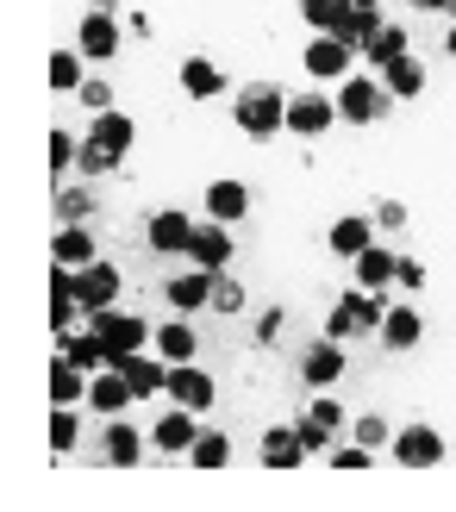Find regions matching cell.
I'll return each instance as SVG.
<instances>
[{
    "label": "cell",
    "mask_w": 456,
    "mask_h": 512,
    "mask_svg": "<svg viewBox=\"0 0 456 512\" xmlns=\"http://www.w3.org/2000/svg\"><path fill=\"white\" fill-rule=\"evenodd\" d=\"M57 356H69L75 369H88V375H100V369H113V350H107V338L88 325V331H63L57 338Z\"/></svg>",
    "instance_id": "cell-15"
},
{
    "label": "cell",
    "mask_w": 456,
    "mask_h": 512,
    "mask_svg": "<svg viewBox=\"0 0 456 512\" xmlns=\"http://www.w3.org/2000/svg\"><path fill=\"white\" fill-rule=\"evenodd\" d=\"M244 213H250V188H244V182H232V175H225V182H213V188H207V219L238 225Z\"/></svg>",
    "instance_id": "cell-25"
},
{
    "label": "cell",
    "mask_w": 456,
    "mask_h": 512,
    "mask_svg": "<svg viewBox=\"0 0 456 512\" xmlns=\"http://www.w3.org/2000/svg\"><path fill=\"white\" fill-rule=\"evenodd\" d=\"M382 88H388L394 100H413V94H425V63L413 57V50H407V57H394V63L382 69Z\"/></svg>",
    "instance_id": "cell-29"
},
{
    "label": "cell",
    "mask_w": 456,
    "mask_h": 512,
    "mask_svg": "<svg viewBox=\"0 0 456 512\" xmlns=\"http://www.w3.org/2000/svg\"><path fill=\"white\" fill-rule=\"evenodd\" d=\"M175 406H194V413H207V406H213V375L207 369H200V363H169V388H163Z\"/></svg>",
    "instance_id": "cell-11"
},
{
    "label": "cell",
    "mask_w": 456,
    "mask_h": 512,
    "mask_svg": "<svg viewBox=\"0 0 456 512\" xmlns=\"http://www.w3.org/2000/svg\"><path fill=\"white\" fill-rule=\"evenodd\" d=\"M75 444H82V419H75V406H57V413H50V456L63 463Z\"/></svg>",
    "instance_id": "cell-35"
},
{
    "label": "cell",
    "mask_w": 456,
    "mask_h": 512,
    "mask_svg": "<svg viewBox=\"0 0 456 512\" xmlns=\"http://www.w3.org/2000/svg\"><path fill=\"white\" fill-rule=\"evenodd\" d=\"M400 225H407V207H400V200H382V207H375V232H400Z\"/></svg>",
    "instance_id": "cell-45"
},
{
    "label": "cell",
    "mask_w": 456,
    "mask_h": 512,
    "mask_svg": "<svg viewBox=\"0 0 456 512\" xmlns=\"http://www.w3.org/2000/svg\"><path fill=\"white\" fill-rule=\"evenodd\" d=\"M163 300L175 306V313H200V306H213V275H207V269H188V275H175L169 288H163Z\"/></svg>",
    "instance_id": "cell-22"
},
{
    "label": "cell",
    "mask_w": 456,
    "mask_h": 512,
    "mask_svg": "<svg viewBox=\"0 0 456 512\" xmlns=\"http://www.w3.org/2000/svg\"><path fill=\"white\" fill-rule=\"evenodd\" d=\"M282 325H288V313H282V306H269V313L257 319V344H275V338H282Z\"/></svg>",
    "instance_id": "cell-46"
},
{
    "label": "cell",
    "mask_w": 456,
    "mask_h": 512,
    "mask_svg": "<svg viewBox=\"0 0 456 512\" xmlns=\"http://www.w3.org/2000/svg\"><path fill=\"white\" fill-rule=\"evenodd\" d=\"M88 369H75L69 356H50V406H82L88 400Z\"/></svg>",
    "instance_id": "cell-23"
},
{
    "label": "cell",
    "mask_w": 456,
    "mask_h": 512,
    "mask_svg": "<svg viewBox=\"0 0 456 512\" xmlns=\"http://www.w3.org/2000/svg\"><path fill=\"white\" fill-rule=\"evenodd\" d=\"M294 431H300V444H307V456H332V438H338L332 425H319V419L307 413V419H300Z\"/></svg>",
    "instance_id": "cell-40"
},
{
    "label": "cell",
    "mask_w": 456,
    "mask_h": 512,
    "mask_svg": "<svg viewBox=\"0 0 456 512\" xmlns=\"http://www.w3.org/2000/svg\"><path fill=\"white\" fill-rule=\"evenodd\" d=\"M57 225H88V213H94V194H88V182L82 188H57Z\"/></svg>",
    "instance_id": "cell-38"
},
{
    "label": "cell",
    "mask_w": 456,
    "mask_h": 512,
    "mask_svg": "<svg viewBox=\"0 0 456 512\" xmlns=\"http://www.w3.org/2000/svg\"><path fill=\"white\" fill-rule=\"evenodd\" d=\"M188 463L194 469H225V463H232V438H225V431H200L194 450H188Z\"/></svg>",
    "instance_id": "cell-34"
},
{
    "label": "cell",
    "mask_w": 456,
    "mask_h": 512,
    "mask_svg": "<svg viewBox=\"0 0 456 512\" xmlns=\"http://www.w3.org/2000/svg\"><path fill=\"white\" fill-rule=\"evenodd\" d=\"M388 319V294H375V288H350L332 300V313H325V338H357V331H382Z\"/></svg>",
    "instance_id": "cell-2"
},
{
    "label": "cell",
    "mask_w": 456,
    "mask_h": 512,
    "mask_svg": "<svg viewBox=\"0 0 456 512\" xmlns=\"http://www.w3.org/2000/svg\"><path fill=\"white\" fill-rule=\"evenodd\" d=\"M419 338H425V319H419V306H407V300H388L382 344H388V350H413Z\"/></svg>",
    "instance_id": "cell-21"
},
{
    "label": "cell",
    "mask_w": 456,
    "mask_h": 512,
    "mask_svg": "<svg viewBox=\"0 0 456 512\" xmlns=\"http://www.w3.org/2000/svg\"><path fill=\"white\" fill-rule=\"evenodd\" d=\"M75 300H82V313H107V306L119 300V269H113V263L75 269Z\"/></svg>",
    "instance_id": "cell-12"
},
{
    "label": "cell",
    "mask_w": 456,
    "mask_h": 512,
    "mask_svg": "<svg viewBox=\"0 0 456 512\" xmlns=\"http://www.w3.org/2000/svg\"><path fill=\"white\" fill-rule=\"evenodd\" d=\"M75 150H82V144H75L69 132H50V169L69 175V169H75Z\"/></svg>",
    "instance_id": "cell-42"
},
{
    "label": "cell",
    "mask_w": 456,
    "mask_h": 512,
    "mask_svg": "<svg viewBox=\"0 0 456 512\" xmlns=\"http://www.w3.org/2000/svg\"><path fill=\"white\" fill-rule=\"evenodd\" d=\"M332 469H375V450H369V444H350V450H332Z\"/></svg>",
    "instance_id": "cell-44"
},
{
    "label": "cell",
    "mask_w": 456,
    "mask_h": 512,
    "mask_svg": "<svg viewBox=\"0 0 456 512\" xmlns=\"http://www.w3.org/2000/svg\"><path fill=\"white\" fill-rule=\"evenodd\" d=\"M244 306H250V294H244V281H238L232 269H219V275H213V313H225V319H238Z\"/></svg>",
    "instance_id": "cell-36"
},
{
    "label": "cell",
    "mask_w": 456,
    "mask_h": 512,
    "mask_svg": "<svg viewBox=\"0 0 456 512\" xmlns=\"http://www.w3.org/2000/svg\"><path fill=\"white\" fill-rule=\"evenodd\" d=\"M332 100H338L344 125H375V119H388V107H394V94L382 88V75H344Z\"/></svg>",
    "instance_id": "cell-3"
},
{
    "label": "cell",
    "mask_w": 456,
    "mask_h": 512,
    "mask_svg": "<svg viewBox=\"0 0 456 512\" xmlns=\"http://www.w3.org/2000/svg\"><path fill=\"white\" fill-rule=\"evenodd\" d=\"M194 225H200V219H188L182 207H163V213H150L144 238H150V250H157V256H188V244H194Z\"/></svg>",
    "instance_id": "cell-7"
},
{
    "label": "cell",
    "mask_w": 456,
    "mask_h": 512,
    "mask_svg": "<svg viewBox=\"0 0 456 512\" xmlns=\"http://www.w3.org/2000/svg\"><path fill=\"white\" fill-rule=\"evenodd\" d=\"M75 163H82V182H88V175H113L125 157H119L113 144H100V138H82V150H75Z\"/></svg>",
    "instance_id": "cell-37"
},
{
    "label": "cell",
    "mask_w": 456,
    "mask_h": 512,
    "mask_svg": "<svg viewBox=\"0 0 456 512\" xmlns=\"http://www.w3.org/2000/svg\"><path fill=\"white\" fill-rule=\"evenodd\" d=\"M400 288H425V263H419V256H400Z\"/></svg>",
    "instance_id": "cell-48"
},
{
    "label": "cell",
    "mask_w": 456,
    "mask_h": 512,
    "mask_svg": "<svg viewBox=\"0 0 456 512\" xmlns=\"http://www.w3.org/2000/svg\"><path fill=\"white\" fill-rule=\"evenodd\" d=\"M132 400H138V394H132V381H125L119 369H100V375L88 381V406H94L100 419H119Z\"/></svg>",
    "instance_id": "cell-18"
},
{
    "label": "cell",
    "mask_w": 456,
    "mask_h": 512,
    "mask_svg": "<svg viewBox=\"0 0 456 512\" xmlns=\"http://www.w3.org/2000/svg\"><path fill=\"white\" fill-rule=\"evenodd\" d=\"M288 88H275V82H244L232 94V125L244 138H275V132H288Z\"/></svg>",
    "instance_id": "cell-1"
},
{
    "label": "cell",
    "mask_w": 456,
    "mask_h": 512,
    "mask_svg": "<svg viewBox=\"0 0 456 512\" xmlns=\"http://www.w3.org/2000/svg\"><path fill=\"white\" fill-rule=\"evenodd\" d=\"M100 456H107L113 469H132L138 456H144V431H138V425H125V413L107 419V431H100Z\"/></svg>",
    "instance_id": "cell-20"
},
{
    "label": "cell",
    "mask_w": 456,
    "mask_h": 512,
    "mask_svg": "<svg viewBox=\"0 0 456 512\" xmlns=\"http://www.w3.org/2000/svg\"><path fill=\"white\" fill-rule=\"evenodd\" d=\"M307 463V444H300L294 425H269L263 431V469H300Z\"/></svg>",
    "instance_id": "cell-24"
},
{
    "label": "cell",
    "mask_w": 456,
    "mask_h": 512,
    "mask_svg": "<svg viewBox=\"0 0 456 512\" xmlns=\"http://www.w3.org/2000/svg\"><path fill=\"white\" fill-rule=\"evenodd\" d=\"M50 263H63V269H88L100 263V244L88 225H57V238H50Z\"/></svg>",
    "instance_id": "cell-16"
},
{
    "label": "cell",
    "mask_w": 456,
    "mask_h": 512,
    "mask_svg": "<svg viewBox=\"0 0 456 512\" xmlns=\"http://www.w3.org/2000/svg\"><path fill=\"white\" fill-rule=\"evenodd\" d=\"M75 319H82V300H63V294H50V331H75Z\"/></svg>",
    "instance_id": "cell-41"
},
{
    "label": "cell",
    "mask_w": 456,
    "mask_h": 512,
    "mask_svg": "<svg viewBox=\"0 0 456 512\" xmlns=\"http://www.w3.org/2000/svg\"><path fill=\"white\" fill-rule=\"evenodd\" d=\"M75 100H82L88 113H113V88L107 82H82V88H75Z\"/></svg>",
    "instance_id": "cell-43"
},
{
    "label": "cell",
    "mask_w": 456,
    "mask_h": 512,
    "mask_svg": "<svg viewBox=\"0 0 456 512\" xmlns=\"http://www.w3.org/2000/svg\"><path fill=\"white\" fill-rule=\"evenodd\" d=\"M88 138H100V144H113L119 150V157H125V150H132L138 144V125H132V113H94V125H88Z\"/></svg>",
    "instance_id": "cell-30"
},
{
    "label": "cell",
    "mask_w": 456,
    "mask_h": 512,
    "mask_svg": "<svg viewBox=\"0 0 456 512\" xmlns=\"http://www.w3.org/2000/svg\"><path fill=\"white\" fill-rule=\"evenodd\" d=\"M350 269H357V288L388 294L394 281H400V250H388V244H369L363 256H350Z\"/></svg>",
    "instance_id": "cell-14"
},
{
    "label": "cell",
    "mask_w": 456,
    "mask_h": 512,
    "mask_svg": "<svg viewBox=\"0 0 456 512\" xmlns=\"http://www.w3.org/2000/svg\"><path fill=\"white\" fill-rule=\"evenodd\" d=\"M119 44H125V32H119V19L113 13H82V32H75V50H82L88 63H113L119 57Z\"/></svg>",
    "instance_id": "cell-6"
},
{
    "label": "cell",
    "mask_w": 456,
    "mask_h": 512,
    "mask_svg": "<svg viewBox=\"0 0 456 512\" xmlns=\"http://www.w3.org/2000/svg\"><path fill=\"white\" fill-rule=\"evenodd\" d=\"M194 438H200L194 406H169V413H163L157 425H150V444L169 450V456H188V450H194Z\"/></svg>",
    "instance_id": "cell-13"
},
{
    "label": "cell",
    "mask_w": 456,
    "mask_h": 512,
    "mask_svg": "<svg viewBox=\"0 0 456 512\" xmlns=\"http://www.w3.org/2000/svg\"><path fill=\"white\" fill-rule=\"evenodd\" d=\"M188 263H194V269H207V275H219V269H232V225H219V219H207V225H194Z\"/></svg>",
    "instance_id": "cell-10"
},
{
    "label": "cell",
    "mask_w": 456,
    "mask_h": 512,
    "mask_svg": "<svg viewBox=\"0 0 456 512\" xmlns=\"http://www.w3.org/2000/svg\"><path fill=\"white\" fill-rule=\"evenodd\" d=\"M407 7H419V13H456V0H407Z\"/></svg>",
    "instance_id": "cell-49"
},
{
    "label": "cell",
    "mask_w": 456,
    "mask_h": 512,
    "mask_svg": "<svg viewBox=\"0 0 456 512\" xmlns=\"http://www.w3.org/2000/svg\"><path fill=\"white\" fill-rule=\"evenodd\" d=\"M350 57H357V50H350L344 38L313 32V44H307V57H300V63H307L313 82H344V75H350Z\"/></svg>",
    "instance_id": "cell-8"
},
{
    "label": "cell",
    "mask_w": 456,
    "mask_h": 512,
    "mask_svg": "<svg viewBox=\"0 0 456 512\" xmlns=\"http://www.w3.org/2000/svg\"><path fill=\"white\" fill-rule=\"evenodd\" d=\"M300 13H307L313 32H332V38H350V19H357L350 0H300Z\"/></svg>",
    "instance_id": "cell-27"
},
{
    "label": "cell",
    "mask_w": 456,
    "mask_h": 512,
    "mask_svg": "<svg viewBox=\"0 0 456 512\" xmlns=\"http://www.w3.org/2000/svg\"><path fill=\"white\" fill-rule=\"evenodd\" d=\"M350 438H357V444H369V450H388V444H394V425H388L382 413H363L357 425H350Z\"/></svg>",
    "instance_id": "cell-39"
},
{
    "label": "cell",
    "mask_w": 456,
    "mask_h": 512,
    "mask_svg": "<svg viewBox=\"0 0 456 512\" xmlns=\"http://www.w3.org/2000/svg\"><path fill=\"white\" fill-rule=\"evenodd\" d=\"M369 244H375V213H344L332 225V250L338 256H363Z\"/></svg>",
    "instance_id": "cell-28"
},
{
    "label": "cell",
    "mask_w": 456,
    "mask_h": 512,
    "mask_svg": "<svg viewBox=\"0 0 456 512\" xmlns=\"http://www.w3.org/2000/svg\"><path fill=\"white\" fill-rule=\"evenodd\" d=\"M157 356H169V363H194V350H200V338H194V325H188V313H175L169 325H157Z\"/></svg>",
    "instance_id": "cell-26"
},
{
    "label": "cell",
    "mask_w": 456,
    "mask_h": 512,
    "mask_svg": "<svg viewBox=\"0 0 456 512\" xmlns=\"http://www.w3.org/2000/svg\"><path fill=\"white\" fill-rule=\"evenodd\" d=\"M307 413H313L319 425H332V431H344V406H338V400H313Z\"/></svg>",
    "instance_id": "cell-47"
},
{
    "label": "cell",
    "mask_w": 456,
    "mask_h": 512,
    "mask_svg": "<svg viewBox=\"0 0 456 512\" xmlns=\"http://www.w3.org/2000/svg\"><path fill=\"white\" fill-rule=\"evenodd\" d=\"M182 88H188L194 100H219V94H225V75H219L213 57H188V63H182Z\"/></svg>",
    "instance_id": "cell-31"
},
{
    "label": "cell",
    "mask_w": 456,
    "mask_h": 512,
    "mask_svg": "<svg viewBox=\"0 0 456 512\" xmlns=\"http://www.w3.org/2000/svg\"><path fill=\"white\" fill-rule=\"evenodd\" d=\"M338 125V100L332 94H294L288 100V132L294 138H319V132H332Z\"/></svg>",
    "instance_id": "cell-9"
},
{
    "label": "cell",
    "mask_w": 456,
    "mask_h": 512,
    "mask_svg": "<svg viewBox=\"0 0 456 512\" xmlns=\"http://www.w3.org/2000/svg\"><path fill=\"white\" fill-rule=\"evenodd\" d=\"M119 375L132 381V394H138V400H150V394H163V388H169V356H157V350H132Z\"/></svg>",
    "instance_id": "cell-17"
},
{
    "label": "cell",
    "mask_w": 456,
    "mask_h": 512,
    "mask_svg": "<svg viewBox=\"0 0 456 512\" xmlns=\"http://www.w3.org/2000/svg\"><path fill=\"white\" fill-rule=\"evenodd\" d=\"M363 57H369L375 69H388L394 57H407V25H394V19H382V25H375V38L363 44Z\"/></svg>",
    "instance_id": "cell-32"
},
{
    "label": "cell",
    "mask_w": 456,
    "mask_h": 512,
    "mask_svg": "<svg viewBox=\"0 0 456 512\" xmlns=\"http://www.w3.org/2000/svg\"><path fill=\"white\" fill-rule=\"evenodd\" d=\"M344 375V350H338V338H319L307 356H300V381H307V388H332V381Z\"/></svg>",
    "instance_id": "cell-19"
},
{
    "label": "cell",
    "mask_w": 456,
    "mask_h": 512,
    "mask_svg": "<svg viewBox=\"0 0 456 512\" xmlns=\"http://www.w3.org/2000/svg\"><path fill=\"white\" fill-rule=\"evenodd\" d=\"M388 450H394V463H400V469H438L444 456H450V450H444V431H438V425H425V419H419V425H400Z\"/></svg>",
    "instance_id": "cell-5"
},
{
    "label": "cell",
    "mask_w": 456,
    "mask_h": 512,
    "mask_svg": "<svg viewBox=\"0 0 456 512\" xmlns=\"http://www.w3.org/2000/svg\"><path fill=\"white\" fill-rule=\"evenodd\" d=\"M44 82H50V94H75L82 88V50H50Z\"/></svg>",
    "instance_id": "cell-33"
},
{
    "label": "cell",
    "mask_w": 456,
    "mask_h": 512,
    "mask_svg": "<svg viewBox=\"0 0 456 512\" xmlns=\"http://www.w3.org/2000/svg\"><path fill=\"white\" fill-rule=\"evenodd\" d=\"M444 50H450V57H456V19H450V38H444Z\"/></svg>",
    "instance_id": "cell-50"
},
{
    "label": "cell",
    "mask_w": 456,
    "mask_h": 512,
    "mask_svg": "<svg viewBox=\"0 0 456 512\" xmlns=\"http://www.w3.org/2000/svg\"><path fill=\"white\" fill-rule=\"evenodd\" d=\"M88 325L100 331V338H107V350H113V369H125V356H132V350H144L150 338H157V331H150L138 313H119V306H107V313H88Z\"/></svg>",
    "instance_id": "cell-4"
}]
</instances>
